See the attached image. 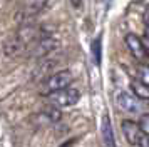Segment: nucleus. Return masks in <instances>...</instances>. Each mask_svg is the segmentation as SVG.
Segmentation results:
<instances>
[{
    "mask_svg": "<svg viewBox=\"0 0 149 147\" xmlns=\"http://www.w3.org/2000/svg\"><path fill=\"white\" fill-rule=\"evenodd\" d=\"M69 2L72 3V7H74V8H79V7H81V3H82V0H69Z\"/></svg>",
    "mask_w": 149,
    "mask_h": 147,
    "instance_id": "16",
    "label": "nucleus"
},
{
    "mask_svg": "<svg viewBox=\"0 0 149 147\" xmlns=\"http://www.w3.org/2000/svg\"><path fill=\"white\" fill-rule=\"evenodd\" d=\"M124 42H126V45H127L129 52L132 53L137 60L148 59V57H146L144 45H142V39H139L136 33H127V35H126V39H124Z\"/></svg>",
    "mask_w": 149,
    "mask_h": 147,
    "instance_id": "7",
    "label": "nucleus"
},
{
    "mask_svg": "<svg viewBox=\"0 0 149 147\" xmlns=\"http://www.w3.org/2000/svg\"><path fill=\"white\" fill-rule=\"evenodd\" d=\"M137 79L141 82H144L146 85H149V67L139 65V69H137Z\"/></svg>",
    "mask_w": 149,
    "mask_h": 147,
    "instance_id": "11",
    "label": "nucleus"
},
{
    "mask_svg": "<svg viewBox=\"0 0 149 147\" xmlns=\"http://www.w3.org/2000/svg\"><path fill=\"white\" fill-rule=\"evenodd\" d=\"M139 129H141V132L144 135H149V114H144L141 115V119H139Z\"/></svg>",
    "mask_w": 149,
    "mask_h": 147,
    "instance_id": "12",
    "label": "nucleus"
},
{
    "mask_svg": "<svg viewBox=\"0 0 149 147\" xmlns=\"http://www.w3.org/2000/svg\"><path fill=\"white\" fill-rule=\"evenodd\" d=\"M92 55H94V62L95 65L101 64V39H95L92 44Z\"/></svg>",
    "mask_w": 149,
    "mask_h": 147,
    "instance_id": "10",
    "label": "nucleus"
},
{
    "mask_svg": "<svg viewBox=\"0 0 149 147\" xmlns=\"http://www.w3.org/2000/svg\"><path fill=\"white\" fill-rule=\"evenodd\" d=\"M131 90H132V95L136 99H141V100L149 99V85H146L139 79H134L131 82Z\"/></svg>",
    "mask_w": 149,
    "mask_h": 147,
    "instance_id": "9",
    "label": "nucleus"
},
{
    "mask_svg": "<svg viewBox=\"0 0 149 147\" xmlns=\"http://www.w3.org/2000/svg\"><path fill=\"white\" fill-rule=\"evenodd\" d=\"M139 147H149V135H142V139L139 140Z\"/></svg>",
    "mask_w": 149,
    "mask_h": 147,
    "instance_id": "15",
    "label": "nucleus"
},
{
    "mask_svg": "<svg viewBox=\"0 0 149 147\" xmlns=\"http://www.w3.org/2000/svg\"><path fill=\"white\" fill-rule=\"evenodd\" d=\"M121 130L124 134V137L127 140L131 146H139V140L142 139V135L144 134L141 132V129H139V124L134 122V120H122L121 122Z\"/></svg>",
    "mask_w": 149,
    "mask_h": 147,
    "instance_id": "3",
    "label": "nucleus"
},
{
    "mask_svg": "<svg viewBox=\"0 0 149 147\" xmlns=\"http://www.w3.org/2000/svg\"><path fill=\"white\" fill-rule=\"evenodd\" d=\"M142 45H144V50H146V57L149 59V32H146V37L142 39Z\"/></svg>",
    "mask_w": 149,
    "mask_h": 147,
    "instance_id": "13",
    "label": "nucleus"
},
{
    "mask_svg": "<svg viewBox=\"0 0 149 147\" xmlns=\"http://www.w3.org/2000/svg\"><path fill=\"white\" fill-rule=\"evenodd\" d=\"M47 99L50 102V105H54V107H72L79 102L81 94L74 87H67V89H62V90L49 94Z\"/></svg>",
    "mask_w": 149,
    "mask_h": 147,
    "instance_id": "2",
    "label": "nucleus"
},
{
    "mask_svg": "<svg viewBox=\"0 0 149 147\" xmlns=\"http://www.w3.org/2000/svg\"><path fill=\"white\" fill-rule=\"evenodd\" d=\"M70 84H72V74L69 72V70H59V72L49 75L47 79L44 80L40 92L44 95H49V94H52V92L67 89V87H70Z\"/></svg>",
    "mask_w": 149,
    "mask_h": 147,
    "instance_id": "1",
    "label": "nucleus"
},
{
    "mask_svg": "<svg viewBox=\"0 0 149 147\" xmlns=\"http://www.w3.org/2000/svg\"><path fill=\"white\" fill-rule=\"evenodd\" d=\"M116 102H117L119 109L124 110V112H132V114H134V112H139V109H141L139 100L136 99L134 95L124 92V90L117 92V95H116Z\"/></svg>",
    "mask_w": 149,
    "mask_h": 147,
    "instance_id": "5",
    "label": "nucleus"
},
{
    "mask_svg": "<svg viewBox=\"0 0 149 147\" xmlns=\"http://www.w3.org/2000/svg\"><path fill=\"white\" fill-rule=\"evenodd\" d=\"M55 47H57V42H55L52 37L44 35V37L39 39L35 44H32L29 53H30L32 57H45V55H49L52 50H55Z\"/></svg>",
    "mask_w": 149,
    "mask_h": 147,
    "instance_id": "4",
    "label": "nucleus"
},
{
    "mask_svg": "<svg viewBox=\"0 0 149 147\" xmlns=\"http://www.w3.org/2000/svg\"><path fill=\"white\" fill-rule=\"evenodd\" d=\"M45 5H47V0H24L20 13L24 19H34L35 15H39L45 8Z\"/></svg>",
    "mask_w": 149,
    "mask_h": 147,
    "instance_id": "6",
    "label": "nucleus"
},
{
    "mask_svg": "<svg viewBox=\"0 0 149 147\" xmlns=\"http://www.w3.org/2000/svg\"><path fill=\"white\" fill-rule=\"evenodd\" d=\"M102 142H104V147H116V140H114V134H112V126H111V119L107 115H104L102 119Z\"/></svg>",
    "mask_w": 149,
    "mask_h": 147,
    "instance_id": "8",
    "label": "nucleus"
},
{
    "mask_svg": "<svg viewBox=\"0 0 149 147\" xmlns=\"http://www.w3.org/2000/svg\"><path fill=\"white\" fill-rule=\"evenodd\" d=\"M142 20H144V25H146V28L149 32V7H146V10L142 13Z\"/></svg>",
    "mask_w": 149,
    "mask_h": 147,
    "instance_id": "14",
    "label": "nucleus"
}]
</instances>
